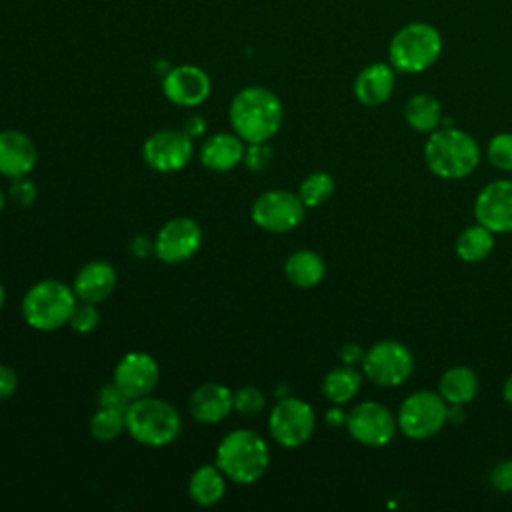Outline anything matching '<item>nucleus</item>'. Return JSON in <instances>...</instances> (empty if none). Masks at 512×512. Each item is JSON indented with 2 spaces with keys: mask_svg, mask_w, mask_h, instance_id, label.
I'll return each instance as SVG.
<instances>
[{
  "mask_svg": "<svg viewBox=\"0 0 512 512\" xmlns=\"http://www.w3.org/2000/svg\"><path fill=\"white\" fill-rule=\"evenodd\" d=\"M228 120L232 130L246 142H268L278 134L284 120L280 98L264 86H246L230 102Z\"/></svg>",
  "mask_w": 512,
  "mask_h": 512,
  "instance_id": "1",
  "label": "nucleus"
},
{
  "mask_svg": "<svg viewBox=\"0 0 512 512\" xmlns=\"http://www.w3.org/2000/svg\"><path fill=\"white\" fill-rule=\"evenodd\" d=\"M428 170L442 180H462L480 164V146L464 130L454 126L436 128L424 144Z\"/></svg>",
  "mask_w": 512,
  "mask_h": 512,
  "instance_id": "2",
  "label": "nucleus"
},
{
  "mask_svg": "<svg viewBox=\"0 0 512 512\" xmlns=\"http://www.w3.org/2000/svg\"><path fill=\"white\" fill-rule=\"evenodd\" d=\"M214 464L234 484L248 486L266 474L270 466V448L258 432L236 428L218 442Z\"/></svg>",
  "mask_w": 512,
  "mask_h": 512,
  "instance_id": "3",
  "label": "nucleus"
},
{
  "mask_svg": "<svg viewBox=\"0 0 512 512\" xmlns=\"http://www.w3.org/2000/svg\"><path fill=\"white\" fill-rule=\"evenodd\" d=\"M126 432L142 446L162 448L180 436L182 418L170 402L150 394L130 402L126 410Z\"/></svg>",
  "mask_w": 512,
  "mask_h": 512,
  "instance_id": "4",
  "label": "nucleus"
},
{
  "mask_svg": "<svg viewBox=\"0 0 512 512\" xmlns=\"http://www.w3.org/2000/svg\"><path fill=\"white\" fill-rule=\"evenodd\" d=\"M78 298L62 280L46 278L32 284L22 298V316L24 322L40 332H52L62 326H68L72 310Z\"/></svg>",
  "mask_w": 512,
  "mask_h": 512,
  "instance_id": "5",
  "label": "nucleus"
},
{
  "mask_svg": "<svg viewBox=\"0 0 512 512\" xmlns=\"http://www.w3.org/2000/svg\"><path fill=\"white\" fill-rule=\"evenodd\" d=\"M442 54V36L428 22H408L394 32L388 58L396 72L418 74L428 70Z\"/></svg>",
  "mask_w": 512,
  "mask_h": 512,
  "instance_id": "6",
  "label": "nucleus"
},
{
  "mask_svg": "<svg viewBox=\"0 0 512 512\" xmlns=\"http://www.w3.org/2000/svg\"><path fill=\"white\" fill-rule=\"evenodd\" d=\"M398 430L410 440H428L448 422L446 400L432 390H418L404 398L396 414Z\"/></svg>",
  "mask_w": 512,
  "mask_h": 512,
  "instance_id": "7",
  "label": "nucleus"
},
{
  "mask_svg": "<svg viewBox=\"0 0 512 512\" xmlns=\"http://www.w3.org/2000/svg\"><path fill=\"white\" fill-rule=\"evenodd\" d=\"M362 374L376 386L396 388L414 372V356L398 340H380L372 344L362 358Z\"/></svg>",
  "mask_w": 512,
  "mask_h": 512,
  "instance_id": "8",
  "label": "nucleus"
},
{
  "mask_svg": "<svg viewBox=\"0 0 512 512\" xmlns=\"http://www.w3.org/2000/svg\"><path fill=\"white\" fill-rule=\"evenodd\" d=\"M316 428L314 408L294 396L278 398L268 416V432L282 448H300L306 444Z\"/></svg>",
  "mask_w": 512,
  "mask_h": 512,
  "instance_id": "9",
  "label": "nucleus"
},
{
  "mask_svg": "<svg viewBox=\"0 0 512 512\" xmlns=\"http://www.w3.org/2000/svg\"><path fill=\"white\" fill-rule=\"evenodd\" d=\"M306 206L302 204L298 192L292 190H266L262 192L250 208L252 222L272 234H284L298 228L304 220Z\"/></svg>",
  "mask_w": 512,
  "mask_h": 512,
  "instance_id": "10",
  "label": "nucleus"
},
{
  "mask_svg": "<svg viewBox=\"0 0 512 512\" xmlns=\"http://www.w3.org/2000/svg\"><path fill=\"white\" fill-rule=\"evenodd\" d=\"M348 434L362 446L380 448L392 442L398 432L396 416L376 400L358 402L346 418Z\"/></svg>",
  "mask_w": 512,
  "mask_h": 512,
  "instance_id": "11",
  "label": "nucleus"
},
{
  "mask_svg": "<svg viewBox=\"0 0 512 512\" xmlns=\"http://www.w3.org/2000/svg\"><path fill=\"white\" fill-rule=\"evenodd\" d=\"M202 246V228L194 218L176 216L162 224L154 236V256L164 264L190 260Z\"/></svg>",
  "mask_w": 512,
  "mask_h": 512,
  "instance_id": "12",
  "label": "nucleus"
},
{
  "mask_svg": "<svg viewBox=\"0 0 512 512\" xmlns=\"http://www.w3.org/2000/svg\"><path fill=\"white\" fill-rule=\"evenodd\" d=\"M194 156V140L184 130H158L142 144L144 162L156 172H178Z\"/></svg>",
  "mask_w": 512,
  "mask_h": 512,
  "instance_id": "13",
  "label": "nucleus"
},
{
  "mask_svg": "<svg viewBox=\"0 0 512 512\" xmlns=\"http://www.w3.org/2000/svg\"><path fill=\"white\" fill-rule=\"evenodd\" d=\"M160 380L158 362L140 350L126 352L114 366L112 382L130 398L138 400L150 396Z\"/></svg>",
  "mask_w": 512,
  "mask_h": 512,
  "instance_id": "14",
  "label": "nucleus"
},
{
  "mask_svg": "<svg viewBox=\"0 0 512 512\" xmlns=\"http://www.w3.org/2000/svg\"><path fill=\"white\" fill-rule=\"evenodd\" d=\"M474 218L494 234H512V180L488 182L474 200Z\"/></svg>",
  "mask_w": 512,
  "mask_h": 512,
  "instance_id": "15",
  "label": "nucleus"
},
{
  "mask_svg": "<svg viewBox=\"0 0 512 512\" xmlns=\"http://www.w3.org/2000/svg\"><path fill=\"white\" fill-rule=\"evenodd\" d=\"M210 76L194 64H180L162 76V94L176 106L196 108L210 96Z\"/></svg>",
  "mask_w": 512,
  "mask_h": 512,
  "instance_id": "16",
  "label": "nucleus"
},
{
  "mask_svg": "<svg viewBox=\"0 0 512 512\" xmlns=\"http://www.w3.org/2000/svg\"><path fill=\"white\" fill-rule=\"evenodd\" d=\"M38 162L36 144L16 128L0 130V174L6 178L28 176Z\"/></svg>",
  "mask_w": 512,
  "mask_h": 512,
  "instance_id": "17",
  "label": "nucleus"
},
{
  "mask_svg": "<svg viewBox=\"0 0 512 512\" xmlns=\"http://www.w3.org/2000/svg\"><path fill=\"white\" fill-rule=\"evenodd\" d=\"M232 390L220 382H204L196 386L188 398V412L200 424H218L230 416Z\"/></svg>",
  "mask_w": 512,
  "mask_h": 512,
  "instance_id": "18",
  "label": "nucleus"
},
{
  "mask_svg": "<svg viewBox=\"0 0 512 512\" xmlns=\"http://www.w3.org/2000/svg\"><path fill=\"white\" fill-rule=\"evenodd\" d=\"M116 282H118V274L110 262L92 260L76 272L72 290L80 302L100 304L114 292Z\"/></svg>",
  "mask_w": 512,
  "mask_h": 512,
  "instance_id": "19",
  "label": "nucleus"
},
{
  "mask_svg": "<svg viewBox=\"0 0 512 512\" xmlns=\"http://www.w3.org/2000/svg\"><path fill=\"white\" fill-rule=\"evenodd\" d=\"M396 86V70L392 64L372 62L364 66L354 80V96L364 106L384 104Z\"/></svg>",
  "mask_w": 512,
  "mask_h": 512,
  "instance_id": "20",
  "label": "nucleus"
},
{
  "mask_svg": "<svg viewBox=\"0 0 512 512\" xmlns=\"http://www.w3.org/2000/svg\"><path fill=\"white\" fill-rule=\"evenodd\" d=\"M246 142L234 132H218L200 148V162L212 172H228L242 164Z\"/></svg>",
  "mask_w": 512,
  "mask_h": 512,
  "instance_id": "21",
  "label": "nucleus"
},
{
  "mask_svg": "<svg viewBox=\"0 0 512 512\" xmlns=\"http://www.w3.org/2000/svg\"><path fill=\"white\" fill-rule=\"evenodd\" d=\"M226 476L216 464L198 466L188 480V496L198 506H214L226 494Z\"/></svg>",
  "mask_w": 512,
  "mask_h": 512,
  "instance_id": "22",
  "label": "nucleus"
},
{
  "mask_svg": "<svg viewBox=\"0 0 512 512\" xmlns=\"http://www.w3.org/2000/svg\"><path fill=\"white\" fill-rule=\"evenodd\" d=\"M326 274V264L322 256L314 250L302 248L292 252L284 262V276L296 288H314L322 282Z\"/></svg>",
  "mask_w": 512,
  "mask_h": 512,
  "instance_id": "23",
  "label": "nucleus"
},
{
  "mask_svg": "<svg viewBox=\"0 0 512 512\" xmlns=\"http://www.w3.org/2000/svg\"><path fill=\"white\" fill-rule=\"evenodd\" d=\"M478 386V376L472 368L452 366L440 376L438 394L448 406H464L476 398Z\"/></svg>",
  "mask_w": 512,
  "mask_h": 512,
  "instance_id": "24",
  "label": "nucleus"
},
{
  "mask_svg": "<svg viewBox=\"0 0 512 512\" xmlns=\"http://www.w3.org/2000/svg\"><path fill=\"white\" fill-rule=\"evenodd\" d=\"M404 120L412 130L430 134L442 124V106L432 94H412L404 104Z\"/></svg>",
  "mask_w": 512,
  "mask_h": 512,
  "instance_id": "25",
  "label": "nucleus"
},
{
  "mask_svg": "<svg viewBox=\"0 0 512 512\" xmlns=\"http://www.w3.org/2000/svg\"><path fill=\"white\" fill-rule=\"evenodd\" d=\"M454 248H456V256L462 262H468V264L482 262L494 250V232L476 222L458 234Z\"/></svg>",
  "mask_w": 512,
  "mask_h": 512,
  "instance_id": "26",
  "label": "nucleus"
},
{
  "mask_svg": "<svg viewBox=\"0 0 512 512\" xmlns=\"http://www.w3.org/2000/svg\"><path fill=\"white\" fill-rule=\"evenodd\" d=\"M360 386H362L360 372L354 366L342 364V366L332 368L330 372H326V376L322 380V394L332 404L342 406L358 394Z\"/></svg>",
  "mask_w": 512,
  "mask_h": 512,
  "instance_id": "27",
  "label": "nucleus"
},
{
  "mask_svg": "<svg viewBox=\"0 0 512 512\" xmlns=\"http://www.w3.org/2000/svg\"><path fill=\"white\" fill-rule=\"evenodd\" d=\"M90 436L100 442H112L126 432V414L112 408H96L88 422Z\"/></svg>",
  "mask_w": 512,
  "mask_h": 512,
  "instance_id": "28",
  "label": "nucleus"
},
{
  "mask_svg": "<svg viewBox=\"0 0 512 512\" xmlns=\"http://www.w3.org/2000/svg\"><path fill=\"white\" fill-rule=\"evenodd\" d=\"M332 194L334 178L328 172H312L298 186V196L306 208H316L324 204Z\"/></svg>",
  "mask_w": 512,
  "mask_h": 512,
  "instance_id": "29",
  "label": "nucleus"
},
{
  "mask_svg": "<svg viewBox=\"0 0 512 512\" xmlns=\"http://www.w3.org/2000/svg\"><path fill=\"white\" fill-rule=\"evenodd\" d=\"M486 158L496 170L512 172V132L492 136L486 148Z\"/></svg>",
  "mask_w": 512,
  "mask_h": 512,
  "instance_id": "30",
  "label": "nucleus"
},
{
  "mask_svg": "<svg viewBox=\"0 0 512 512\" xmlns=\"http://www.w3.org/2000/svg\"><path fill=\"white\" fill-rule=\"evenodd\" d=\"M232 406L242 416H258L266 408V396L256 386H240L232 392Z\"/></svg>",
  "mask_w": 512,
  "mask_h": 512,
  "instance_id": "31",
  "label": "nucleus"
},
{
  "mask_svg": "<svg viewBox=\"0 0 512 512\" xmlns=\"http://www.w3.org/2000/svg\"><path fill=\"white\" fill-rule=\"evenodd\" d=\"M100 324V310L96 304L92 302H76L72 316L68 320V326L76 332V334H90L98 328Z\"/></svg>",
  "mask_w": 512,
  "mask_h": 512,
  "instance_id": "32",
  "label": "nucleus"
},
{
  "mask_svg": "<svg viewBox=\"0 0 512 512\" xmlns=\"http://www.w3.org/2000/svg\"><path fill=\"white\" fill-rule=\"evenodd\" d=\"M8 196L18 208H30L38 198V188L28 176L12 178L8 186Z\"/></svg>",
  "mask_w": 512,
  "mask_h": 512,
  "instance_id": "33",
  "label": "nucleus"
},
{
  "mask_svg": "<svg viewBox=\"0 0 512 512\" xmlns=\"http://www.w3.org/2000/svg\"><path fill=\"white\" fill-rule=\"evenodd\" d=\"M270 162H272V148L268 146V142L246 144L242 164L250 172H262V170H266L270 166Z\"/></svg>",
  "mask_w": 512,
  "mask_h": 512,
  "instance_id": "34",
  "label": "nucleus"
},
{
  "mask_svg": "<svg viewBox=\"0 0 512 512\" xmlns=\"http://www.w3.org/2000/svg\"><path fill=\"white\" fill-rule=\"evenodd\" d=\"M130 402H132V400H130L114 382L104 384V386L98 390V394H96V404H98L100 408H112V410H120V412H124V414H126Z\"/></svg>",
  "mask_w": 512,
  "mask_h": 512,
  "instance_id": "35",
  "label": "nucleus"
},
{
  "mask_svg": "<svg viewBox=\"0 0 512 512\" xmlns=\"http://www.w3.org/2000/svg\"><path fill=\"white\" fill-rule=\"evenodd\" d=\"M490 486L498 492H512V460H500L490 470Z\"/></svg>",
  "mask_w": 512,
  "mask_h": 512,
  "instance_id": "36",
  "label": "nucleus"
},
{
  "mask_svg": "<svg viewBox=\"0 0 512 512\" xmlns=\"http://www.w3.org/2000/svg\"><path fill=\"white\" fill-rule=\"evenodd\" d=\"M18 388V374L12 366L0 362V400H8L14 396Z\"/></svg>",
  "mask_w": 512,
  "mask_h": 512,
  "instance_id": "37",
  "label": "nucleus"
},
{
  "mask_svg": "<svg viewBox=\"0 0 512 512\" xmlns=\"http://www.w3.org/2000/svg\"><path fill=\"white\" fill-rule=\"evenodd\" d=\"M364 352H366V350H362L358 344L348 342V344H344V346L338 350V358H340V362L346 364V366H356V364H362Z\"/></svg>",
  "mask_w": 512,
  "mask_h": 512,
  "instance_id": "38",
  "label": "nucleus"
},
{
  "mask_svg": "<svg viewBox=\"0 0 512 512\" xmlns=\"http://www.w3.org/2000/svg\"><path fill=\"white\" fill-rule=\"evenodd\" d=\"M130 254L134 258H148L150 254H154V240H150L148 236H134L130 240Z\"/></svg>",
  "mask_w": 512,
  "mask_h": 512,
  "instance_id": "39",
  "label": "nucleus"
},
{
  "mask_svg": "<svg viewBox=\"0 0 512 512\" xmlns=\"http://www.w3.org/2000/svg\"><path fill=\"white\" fill-rule=\"evenodd\" d=\"M182 130H184L192 140L198 138V136H202V134L206 132V120H204V116H200V114L188 116V118L184 120Z\"/></svg>",
  "mask_w": 512,
  "mask_h": 512,
  "instance_id": "40",
  "label": "nucleus"
},
{
  "mask_svg": "<svg viewBox=\"0 0 512 512\" xmlns=\"http://www.w3.org/2000/svg\"><path fill=\"white\" fill-rule=\"evenodd\" d=\"M346 418H348V414L340 408V404H334V406L326 412V416H324L326 424H328V426H332V428L346 426Z\"/></svg>",
  "mask_w": 512,
  "mask_h": 512,
  "instance_id": "41",
  "label": "nucleus"
},
{
  "mask_svg": "<svg viewBox=\"0 0 512 512\" xmlns=\"http://www.w3.org/2000/svg\"><path fill=\"white\" fill-rule=\"evenodd\" d=\"M502 398L506 400L508 406H512V374L504 380V386H502Z\"/></svg>",
  "mask_w": 512,
  "mask_h": 512,
  "instance_id": "42",
  "label": "nucleus"
},
{
  "mask_svg": "<svg viewBox=\"0 0 512 512\" xmlns=\"http://www.w3.org/2000/svg\"><path fill=\"white\" fill-rule=\"evenodd\" d=\"M4 302H6V290H4V286L0 284V310H2V306H4Z\"/></svg>",
  "mask_w": 512,
  "mask_h": 512,
  "instance_id": "43",
  "label": "nucleus"
},
{
  "mask_svg": "<svg viewBox=\"0 0 512 512\" xmlns=\"http://www.w3.org/2000/svg\"><path fill=\"white\" fill-rule=\"evenodd\" d=\"M4 206H6V194L0 190V212L4 210Z\"/></svg>",
  "mask_w": 512,
  "mask_h": 512,
  "instance_id": "44",
  "label": "nucleus"
}]
</instances>
